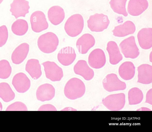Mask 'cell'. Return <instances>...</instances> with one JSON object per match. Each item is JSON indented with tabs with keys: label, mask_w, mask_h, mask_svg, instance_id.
<instances>
[{
	"label": "cell",
	"mask_w": 152,
	"mask_h": 132,
	"mask_svg": "<svg viewBox=\"0 0 152 132\" xmlns=\"http://www.w3.org/2000/svg\"><path fill=\"white\" fill-rule=\"evenodd\" d=\"M106 62L105 54L104 51L98 48L93 50L89 55V64L93 68H101L104 66Z\"/></svg>",
	"instance_id": "8fae6325"
},
{
	"label": "cell",
	"mask_w": 152,
	"mask_h": 132,
	"mask_svg": "<svg viewBox=\"0 0 152 132\" xmlns=\"http://www.w3.org/2000/svg\"><path fill=\"white\" fill-rule=\"evenodd\" d=\"M7 111H27L28 109L23 103L17 101L9 105L6 109Z\"/></svg>",
	"instance_id": "4dcf8cb0"
},
{
	"label": "cell",
	"mask_w": 152,
	"mask_h": 132,
	"mask_svg": "<svg viewBox=\"0 0 152 132\" xmlns=\"http://www.w3.org/2000/svg\"><path fill=\"white\" fill-rule=\"evenodd\" d=\"M148 6V3L147 0H130L127 10L131 15L137 16L145 11Z\"/></svg>",
	"instance_id": "e0dca14e"
},
{
	"label": "cell",
	"mask_w": 152,
	"mask_h": 132,
	"mask_svg": "<svg viewBox=\"0 0 152 132\" xmlns=\"http://www.w3.org/2000/svg\"><path fill=\"white\" fill-rule=\"evenodd\" d=\"M137 37L140 46L142 49L147 50L152 47V28L142 29L138 32Z\"/></svg>",
	"instance_id": "ac0fdd59"
},
{
	"label": "cell",
	"mask_w": 152,
	"mask_h": 132,
	"mask_svg": "<svg viewBox=\"0 0 152 132\" xmlns=\"http://www.w3.org/2000/svg\"><path fill=\"white\" fill-rule=\"evenodd\" d=\"M143 98L142 92L138 88H132L128 92V98L129 105H136L140 104L142 101Z\"/></svg>",
	"instance_id": "83f0119b"
},
{
	"label": "cell",
	"mask_w": 152,
	"mask_h": 132,
	"mask_svg": "<svg viewBox=\"0 0 152 132\" xmlns=\"http://www.w3.org/2000/svg\"><path fill=\"white\" fill-rule=\"evenodd\" d=\"M75 73L82 76L86 80L91 79L94 76V72L84 60H79L74 67Z\"/></svg>",
	"instance_id": "9a60e30c"
},
{
	"label": "cell",
	"mask_w": 152,
	"mask_h": 132,
	"mask_svg": "<svg viewBox=\"0 0 152 132\" xmlns=\"http://www.w3.org/2000/svg\"><path fill=\"white\" fill-rule=\"evenodd\" d=\"M55 93V90L53 86L51 84L46 83L38 87L36 95L37 100L43 102L52 99Z\"/></svg>",
	"instance_id": "2e32d148"
},
{
	"label": "cell",
	"mask_w": 152,
	"mask_h": 132,
	"mask_svg": "<svg viewBox=\"0 0 152 132\" xmlns=\"http://www.w3.org/2000/svg\"><path fill=\"white\" fill-rule=\"evenodd\" d=\"M86 87L83 82L75 77L70 79L64 88L65 96L69 99L75 100L82 97L85 94Z\"/></svg>",
	"instance_id": "6da1fadb"
},
{
	"label": "cell",
	"mask_w": 152,
	"mask_h": 132,
	"mask_svg": "<svg viewBox=\"0 0 152 132\" xmlns=\"http://www.w3.org/2000/svg\"><path fill=\"white\" fill-rule=\"evenodd\" d=\"M12 84L17 92L23 93L26 92L30 88L31 82L25 74L19 72L14 76Z\"/></svg>",
	"instance_id": "30bf717a"
},
{
	"label": "cell",
	"mask_w": 152,
	"mask_h": 132,
	"mask_svg": "<svg viewBox=\"0 0 152 132\" xmlns=\"http://www.w3.org/2000/svg\"><path fill=\"white\" fill-rule=\"evenodd\" d=\"M102 101L104 106L110 110L119 111L125 105V95L123 93L110 95L104 98Z\"/></svg>",
	"instance_id": "5b68a950"
},
{
	"label": "cell",
	"mask_w": 152,
	"mask_h": 132,
	"mask_svg": "<svg viewBox=\"0 0 152 132\" xmlns=\"http://www.w3.org/2000/svg\"><path fill=\"white\" fill-rule=\"evenodd\" d=\"M102 84L104 89L109 92L123 90L126 88L125 83L121 81L117 76L113 73L107 75L103 80Z\"/></svg>",
	"instance_id": "ba28073f"
},
{
	"label": "cell",
	"mask_w": 152,
	"mask_h": 132,
	"mask_svg": "<svg viewBox=\"0 0 152 132\" xmlns=\"http://www.w3.org/2000/svg\"><path fill=\"white\" fill-rule=\"evenodd\" d=\"M54 106L50 104L43 105L40 107L38 111H56Z\"/></svg>",
	"instance_id": "d6a6232c"
},
{
	"label": "cell",
	"mask_w": 152,
	"mask_h": 132,
	"mask_svg": "<svg viewBox=\"0 0 152 132\" xmlns=\"http://www.w3.org/2000/svg\"><path fill=\"white\" fill-rule=\"evenodd\" d=\"M2 109V103L0 101V111H1Z\"/></svg>",
	"instance_id": "e575fe53"
},
{
	"label": "cell",
	"mask_w": 152,
	"mask_h": 132,
	"mask_svg": "<svg viewBox=\"0 0 152 132\" xmlns=\"http://www.w3.org/2000/svg\"><path fill=\"white\" fill-rule=\"evenodd\" d=\"M87 23L88 27L91 31L99 32L107 28L110 21L107 15L96 13L90 16Z\"/></svg>",
	"instance_id": "277c9868"
},
{
	"label": "cell",
	"mask_w": 152,
	"mask_h": 132,
	"mask_svg": "<svg viewBox=\"0 0 152 132\" xmlns=\"http://www.w3.org/2000/svg\"><path fill=\"white\" fill-rule=\"evenodd\" d=\"M76 55L75 50L72 47L68 46L62 48L57 55L58 61L64 66H68L72 64L75 60Z\"/></svg>",
	"instance_id": "4fadbf2b"
},
{
	"label": "cell",
	"mask_w": 152,
	"mask_h": 132,
	"mask_svg": "<svg viewBox=\"0 0 152 132\" xmlns=\"http://www.w3.org/2000/svg\"><path fill=\"white\" fill-rule=\"evenodd\" d=\"M10 11L16 19L20 17H25L29 12V2L26 0H14L10 4Z\"/></svg>",
	"instance_id": "7c38bea8"
},
{
	"label": "cell",
	"mask_w": 152,
	"mask_h": 132,
	"mask_svg": "<svg viewBox=\"0 0 152 132\" xmlns=\"http://www.w3.org/2000/svg\"><path fill=\"white\" fill-rule=\"evenodd\" d=\"M127 1L110 0L109 3L111 8L114 12L126 17L128 15L126 9V4Z\"/></svg>",
	"instance_id": "f1b7e54d"
},
{
	"label": "cell",
	"mask_w": 152,
	"mask_h": 132,
	"mask_svg": "<svg viewBox=\"0 0 152 132\" xmlns=\"http://www.w3.org/2000/svg\"><path fill=\"white\" fill-rule=\"evenodd\" d=\"M106 50L109 54L110 62L111 64H117L122 60V55L117 44L115 42H109L107 44Z\"/></svg>",
	"instance_id": "603a6c76"
},
{
	"label": "cell",
	"mask_w": 152,
	"mask_h": 132,
	"mask_svg": "<svg viewBox=\"0 0 152 132\" xmlns=\"http://www.w3.org/2000/svg\"><path fill=\"white\" fill-rule=\"evenodd\" d=\"M118 73L120 77L126 80L132 79L135 73V67L133 63L131 61H126L120 66Z\"/></svg>",
	"instance_id": "d4e9b609"
},
{
	"label": "cell",
	"mask_w": 152,
	"mask_h": 132,
	"mask_svg": "<svg viewBox=\"0 0 152 132\" xmlns=\"http://www.w3.org/2000/svg\"><path fill=\"white\" fill-rule=\"evenodd\" d=\"M135 30L134 23L131 21L128 20L122 24L115 27L112 32L115 36L123 37L133 34Z\"/></svg>",
	"instance_id": "7402d4cb"
},
{
	"label": "cell",
	"mask_w": 152,
	"mask_h": 132,
	"mask_svg": "<svg viewBox=\"0 0 152 132\" xmlns=\"http://www.w3.org/2000/svg\"><path fill=\"white\" fill-rule=\"evenodd\" d=\"M44 68L46 77L53 82L61 80L63 76L62 69L55 62L49 61L42 63Z\"/></svg>",
	"instance_id": "9c48e42d"
},
{
	"label": "cell",
	"mask_w": 152,
	"mask_h": 132,
	"mask_svg": "<svg viewBox=\"0 0 152 132\" xmlns=\"http://www.w3.org/2000/svg\"><path fill=\"white\" fill-rule=\"evenodd\" d=\"M119 46L122 53L126 58L134 59L140 54L134 36H131L123 40L120 43Z\"/></svg>",
	"instance_id": "8992f818"
},
{
	"label": "cell",
	"mask_w": 152,
	"mask_h": 132,
	"mask_svg": "<svg viewBox=\"0 0 152 132\" xmlns=\"http://www.w3.org/2000/svg\"><path fill=\"white\" fill-rule=\"evenodd\" d=\"M84 26V21L83 16L80 14H76L68 18L65 23L64 28L68 36L75 37L81 33Z\"/></svg>",
	"instance_id": "3957f363"
},
{
	"label": "cell",
	"mask_w": 152,
	"mask_h": 132,
	"mask_svg": "<svg viewBox=\"0 0 152 132\" xmlns=\"http://www.w3.org/2000/svg\"><path fill=\"white\" fill-rule=\"evenodd\" d=\"M8 37V33L5 25L0 27V47L3 46L6 43Z\"/></svg>",
	"instance_id": "1f68e13d"
},
{
	"label": "cell",
	"mask_w": 152,
	"mask_h": 132,
	"mask_svg": "<svg viewBox=\"0 0 152 132\" xmlns=\"http://www.w3.org/2000/svg\"><path fill=\"white\" fill-rule=\"evenodd\" d=\"M138 71L137 82L144 84H148L152 82V66L144 64L137 68Z\"/></svg>",
	"instance_id": "ffe728a7"
},
{
	"label": "cell",
	"mask_w": 152,
	"mask_h": 132,
	"mask_svg": "<svg viewBox=\"0 0 152 132\" xmlns=\"http://www.w3.org/2000/svg\"><path fill=\"white\" fill-rule=\"evenodd\" d=\"M12 69L9 61L6 60L0 61V78L5 79L10 76Z\"/></svg>",
	"instance_id": "f546056e"
},
{
	"label": "cell",
	"mask_w": 152,
	"mask_h": 132,
	"mask_svg": "<svg viewBox=\"0 0 152 132\" xmlns=\"http://www.w3.org/2000/svg\"><path fill=\"white\" fill-rule=\"evenodd\" d=\"M152 89L149 90L147 92L146 95V100L145 102L151 105H152Z\"/></svg>",
	"instance_id": "836d02e7"
},
{
	"label": "cell",
	"mask_w": 152,
	"mask_h": 132,
	"mask_svg": "<svg viewBox=\"0 0 152 132\" xmlns=\"http://www.w3.org/2000/svg\"><path fill=\"white\" fill-rule=\"evenodd\" d=\"M3 0H0V4L2 2Z\"/></svg>",
	"instance_id": "d590c367"
},
{
	"label": "cell",
	"mask_w": 152,
	"mask_h": 132,
	"mask_svg": "<svg viewBox=\"0 0 152 132\" xmlns=\"http://www.w3.org/2000/svg\"><path fill=\"white\" fill-rule=\"evenodd\" d=\"M95 42V39L92 35L85 34L77 39L76 46L80 53L84 54L94 45Z\"/></svg>",
	"instance_id": "5bb4252c"
},
{
	"label": "cell",
	"mask_w": 152,
	"mask_h": 132,
	"mask_svg": "<svg viewBox=\"0 0 152 132\" xmlns=\"http://www.w3.org/2000/svg\"><path fill=\"white\" fill-rule=\"evenodd\" d=\"M25 70L34 79H38L42 74L41 65L37 59L28 60L26 65Z\"/></svg>",
	"instance_id": "cb8c5ba5"
},
{
	"label": "cell",
	"mask_w": 152,
	"mask_h": 132,
	"mask_svg": "<svg viewBox=\"0 0 152 132\" xmlns=\"http://www.w3.org/2000/svg\"><path fill=\"white\" fill-rule=\"evenodd\" d=\"M37 43L39 48L42 52L50 53L57 49L59 39L55 34L49 32L41 35L38 39Z\"/></svg>",
	"instance_id": "7a4b0ae2"
},
{
	"label": "cell",
	"mask_w": 152,
	"mask_h": 132,
	"mask_svg": "<svg viewBox=\"0 0 152 132\" xmlns=\"http://www.w3.org/2000/svg\"><path fill=\"white\" fill-rule=\"evenodd\" d=\"M15 97V93L8 83L5 82L0 83V98L4 102L10 101Z\"/></svg>",
	"instance_id": "484cf974"
},
{
	"label": "cell",
	"mask_w": 152,
	"mask_h": 132,
	"mask_svg": "<svg viewBox=\"0 0 152 132\" xmlns=\"http://www.w3.org/2000/svg\"><path fill=\"white\" fill-rule=\"evenodd\" d=\"M29 48V45L26 43H22L18 46L11 55V60L13 63L19 64L23 62L27 56Z\"/></svg>",
	"instance_id": "d6986e66"
},
{
	"label": "cell",
	"mask_w": 152,
	"mask_h": 132,
	"mask_svg": "<svg viewBox=\"0 0 152 132\" xmlns=\"http://www.w3.org/2000/svg\"><path fill=\"white\" fill-rule=\"evenodd\" d=\"M30 22L32 30L36 33L45 30L48 27L45 15L41 11H37L33 13L30 16Z\"/></svg>",
	"instance_id": "52a82bcc"
},
{
	"label": "cell",
	"mask_w": 152,
	"mask_h": 132,
	"mask_svg": "<svg viewBox=\"0 0 152 132\" xmlns=\"http://www.w3.org/2000/svg\"><path fill=\"white\" fill-rule=\"evenodd\" d=\"M48 15L50 22L55 26L60 24L65 17L63 9L58 6H54L51 7L48 10Z\"/></svg>",
	"instance_id": "44dd1931"
},
{
	"label": "cell",
	"mask_w": 152,
	"mask_h": 132,
	"mask_svg": "<svg viewBox=\"0 0 152 132\" xmlns=\"http://www.w3.org/2000/svg\"><path fill=\"white\" fill-rule=\"evenodd\" d=\"M28 28V24L26 20L18 19L14 22L11 26L13 33L16 35L23 36L25 34Z\"/></svg>",
	"instance_id": "4316f807"
}]
</instances>
